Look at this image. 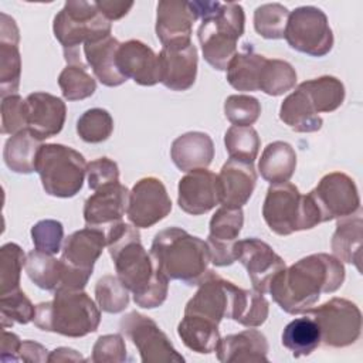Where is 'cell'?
Here are the masks:
<instances>
[{"mask_svg": "<svg viewBox=\"0 0 363 363\" xmlns=\"http://www.w3.org/2000/svg\"><path fill=\"white\" fill-rule=\"evenodd\" d=\"M284 38L292 50L311 57H323L333 47L328 17L315 6H301L289 11Z\"/></svg>", "mask_w": 363, "mask_h": 363, "instance_id": "11", "label": "cell"}, {"mask_svg": "<svg viewBox=\"0 0 363 363\" xmlns=\"http://www.w3.org/2000/svg\"><path fill=\"white\" fill-rule=\"evenodd\" d=\"M58 85L67 101H81L96 91V82L85 65H67L58 75Z\"/></svg>", "mask_w": 363, "mask_h": 363, "instance_id": "43", "label": "cell"}, {"mask_svg": "<svg viewBox=\"0 0 363 363\" xmlns=\"http://www.w3.org/2000/svg\"><path fill=\"white\" fill-rule=\"evenodd\" d=\"M172 211V200L163 182L149 176L138 180L129 191L126 216L136 228H149Z\"/></svg>", "mask_w": 363, "mask_h": 363, "instance_id": "15", "label": "cell"}, {"mask_svg": "<svg viewBox=\"0 0 363 363\" xmlns=\"http://www.w3.org/2000/svg\"><path fill=\"white\" fill-rule=\"evenodd\" d=\"M43 140L37 139L28 129L11 135L3 149V159L6 166L20 174H30L35 172L37 153Z\"/></svg>", "mask_w": 363, "mask_h": 363, "instance_id": "33", "label": "cell"}, {"mask_svg": "<svg viewBox=\"0 0 363 363\" xmlns=\"http://www.w3.org/2000/svg\"><path fill=\"white\" fill-rule=\"evenodd\" d=\"M296 84V71L295 68L284 60L267 58L261 74L258 91L269 96H279L292 89Z\"/></svg>", "mask_w": 363, "mask_h": 363, "instance_id": "39", "label": "cell"}, {"mask_svg": "<svg viewBox=\"0 0 363 363\" xmlns=\"http://www.w3.org/2000/svg\"><path fill=\"white\" fill-rule=\"evenodd\" d=\"M31 241L34 248L45 254H57L61 251L64 240V227L52 218L40 220L31 227Z\"/></svg>", "mask_w": 363, "mask_h": 363, "instance_id": "48", "label": "cell"}, {"mask_svg": "<svg viewBox=\"0 0 363 363\" xmlns=\"http://www.w3.org/2000/svg\"><path fill=\"white\" fill-rule=\"evenodd\" d=\"M242 51H237L227 67V82L237 91H258L259 74L267 60L265 55L254 51L251 44H244Z\"/></svg>", "mask_w": 363, "mask_h": 363, "instance_id": "31", "label": "cell"}, {"mask_svg": "<svg viewBox=\"0 0 363 363\" xmlns=\"http://www.w3.org/2000/svg\"><path fill=\"white\" fill-rule=\"evenodd\" d=\"M279 119L292 130L301 133L318 132L323 125V119L313 109L303 91L298 86L282 101Z\"/></svg>", "mask_w": 363, "mask_h": 363, "instance_id": "32", "label": "cell"}, {"mask_svg": "<svg viewBox=\"0 0 363 363\" xmlns=\"http://www.w3.org/2000/svg\"><path fill=\"white\" fill-rule=\"evenodd\" d=\"M262 217L268 228L278 235L311 230L322 223L309 194H301L298 187L289 182L268 187L262 204Z\"/></svg>", "mask_w": 363, "mask_h": 363, "instance_id": "7", "label": "cell"}, {"mask_svg": "<svg viewBox=\"0 0 363 363\" xmlns=\"http://www.w3.org/2000/svg\"><path fill=\"white\" fill-rule=\"evenodd\" d=\"M20 34L13 17L0 14V95L17 94L21 78V57L18 51Z\"/></svg>", "mask_w": 363, "mask_h": 363, "instance_id": "24", "label": "cell"}, {"mask_svg": "<svg viewBox=\"0 0 363 363\" xmlns=\"http://www.w3.org/2000/svg\"><path fill=\"white\" fill-rule=\"evenodd\" d=\"M94 363H122L126 360V345L119 333L102 335L92 347Z\"/></svg>", "mask_w": 363, "mask_h": 363, "instance_id": "50", "label": "cell"}, {"mask_svg": "<svg viewBox=\"0 0 363 363\" xmlns=\"http://www.w3.org/2000/svg\"><path fill=\"white\" fill-rule=\"evenodd\" d=\"M113 132V119L106 109L92 108L77 121V133L86 143H101Z\"/></svg>", "mask_w": 363, "mask_h": 363, "instance_id": "44", "label": "cell"}, {"mask_svg": "<svg viewBox=\"0 0 363 363\" xmlns=\"http://www.w3.org/2000/svg\"><path fill=\"white\" fill-rule=\"evenodd\" d=\"M128 200L129 190L119 182L95 190L84 204L85 224L101 228L122 221L128 208Z\"/></svg>", "mask_w": 363, "mask_h": 363, "instance_id": "22", "label": "cell"}, {"mask_svg": "<svg viewBox=\"0 0 363 363\" xmlns=\"http://www.w3.org/2000/svg\"><path fill=\"white\" fill-rule=\"evenodd\" d=\"M224 115L235 126H251L261 115V104L251 95L234 94L224 101Z\"/></svg>", "mask_w": 363, "mask_h": 363, "instance_id": "47", "label": "cell"}, {"mask_svg": "<svg viewBox=\"0 0 363 363\" xmlns=\"http://www.w3.org/2000/svg\"><path fill=\"white\" fill-rule=\"evenodd\" d=\"M34 325L68 337H82L95 332L101 311L84 289H60L54 298L35 306Z\"/></svg>", "mask_w": 363, "mask_h": 363, "instance_id": "5", "label": "cell"}, {"mask_svg": "<svg viewBox=\"0 0 363 363\" xmlns=\"http://www.w3.org/2000/svg\"><path fill=\"white\" fill-rule=\"evenodd\" d=\"M86 180L91 190H98L104 186L119 182L118 163L109 157H99L88 163Z\"/></svg>", "mask_w": 363, "mask_h": 363, "instance_id": "51", "label": "cell"}, {"mask_svg": "<svg viewBox=\"0 0 363 363\" xmlns=\"http://www.w3.org/2000/svg\"><path fill=\"white\" fill-rule=\"evenodd\" d=\"M289 11L279 3H265L254 11V28L267 40L284 38Z\"/></svg>", "mask_w": 363, "mask_h": 363, "instance_id": "41", "label": "cell"}, {"mask_svg": "<svg viewBox=\"0 0 363 363\" xmlns=\"http://www.w3.org/2000/svg\"><path fill=\"white\" fill-rule=\"evenodd\" d=\"M268 340L257 329L227 335L220 339L216 352L223 363H259L268 362Z\"/></svg>", "mask_w": 363, "mask_h": 363, "instance_id": "26", "label": "cell"}, {"mask_svg": "<svg viewBox=\"0 0 363 363\" xmlns=\"http://www.w3.org/2000/svg\"><path fill=\"white\" fill-rule=\"evenodd\" d=\"M281 342L294 357L309 356L320 345V330L312 316L291 320L282 330Z\"/></svg>", "mask_w": 363, "mask_h": 363, "instance_id": "36", "label": "cell"}, {"mask_svg": "<svg viewBox=\"0 0 363 363\" xmlns=\"http://www.w3.org/2000/svg\"><path fill=\"white\" fill-rule=\"evenodd\" d=\"M160 84L170 91H187L197 77L199 55L193 43L186 45L162 47L157 54Z\"/></svg>", "mask_w": 363, "mask_h": 363, "instance_id": "19", "label": "cell"}, {"mask_svg": "<svg viewBox=\"0 0 363 363\" xmlns=\"http://www.w3.org/2000/svg\"><path fill=\"white\" fill-rule=\"evenodd\" d=\"M27 129L40 140L58 135L65 123V102L48 92H33L26 98Z\"/></svg>", "mask_w": 363, "mask_h": 363, "instance_id": "20", "label": "cell"}, {"mask_svg": "<svg viewBox=\"0 0 363 363\" xmlns=\"http://www.w3.org/2000/svg\"><path fill=\"white\" fill-rule=\"evenodd\" d=\"M296 169L295 149L284 142L275 140L268 143L259 157L258 170L261 177L269 184L289 182Z\"/></svg>", "mask_w": 363, "mask_h": 363, "instance_id": "30", "label": "cell"}, {"mask_svg": "<svg viewBox=\"0 0 363 363\" xmlns=\"http://www.w3.org/2000/svg\"><path fill=\"white\" fill-rule=\"evenodd\" d=\"M194 21L189 1H159L155 30L162 47L190 44Z\"/></svg>", "mask_w": 363, "mask_h": 363, "instance_id": "23", "label": "cell"}, {"mask_svg": "<svg viewBox=\"0 0 363 363\" xmlns=\"http://www.w3.org/2000/svg\"><path fill=\"white\" fill-rule=\"evenodd\" d=\"M149 254L155 267L169 281H182L189 286L199 285L211 262L207 242L180 227L160 230Z\"/></svg>", "mask_w": 363, "mask_h": 363, "instance_id": "4", "label": "cell"}, {"mask_svg": "<svg viewBox=\"0 0 363 363\" xmlns=\"http://www.w3.org/2000/svg\"><path fill=\"white\" fill-rule=\"evenodd\" d=\"M48 350L34 340H23L20 347V360L23 362H37L43 363L48 360Z\"/></svg>", "mask_w": 363, "mask_h": 363, "instance_id": "54", "label": "cell"}, {"mask_svg": "<svg viewBox=\"0 0 363 363\" xmlns=\"http://www.w3.org/2000/svg\"><path fill=\"white\" fill-rule=\"evenodd\" d=\"M170 157L182 172L207 169L214 159L213 139L204 132H186L172 142Z\"/></svg>", "mask_w": 363, "mask_h": 363, "instance_id": "27", "label": "cell"}, {"mask_svg": "<svg viewBox=\"0 0 363 363\" xmlns=\"http://www.w3.org/2000/svg\"><path fill=\"white\" fill-rule=\"evenodd\" d=\"M95 4L101 11V14L109 21L121 20L133 7V1H116V0H99V1H95Z\"/></svg>", "mask_w": 363, "mask_h": 363, "instance_id": "52", "label": "cell"}, {"mask_svg": "<svg viewBox=\"0 0 363 363\" xmlns=\"http://www.w3.org/2000/svg\"><path fill=\"white\" fill-rule=\"evenodd\" d=\"M343 281L345 267L342 261L326 252H318L279 271L268 292L284 312L305 313L319 301L320 294L337 291Z\"/></svg>", "mask_w": 363, "mask_h": 363, "instance_id": "2", "label": "cell"}, {"mask_svg": "<svg viewBox=\"0 0 363 363\" xmlns=\"http://www.w3.org/2000/svg\"><path fill=\"white\" fill-rule=\"evenodd\" d=\"M308 194L315 203L322 223L347 217L360 210V196L356 183L343 172L325 174Z\"/></svg>", "mask_w": 363, "mask_h": 363, "instance_id": "13", "label": "cell"}, {"mask_svg": "<svg viewBox=\"0 0 363 363\" xmlns=\"http://www.w3.org/2000/svg\"><path fill=\"white\" fill-rule=\"evenodd\" d=\"M116 67L126 79H133L138 85L153 86L160 82L157 54L139 40H128L119 44Z\"/></svg>", "mask_w": 363, "mask_h": 363, "instance_id": "21", "label": "cell"}, {"mask_svg": "<svg viewBox=\"0 0 363 363\" xmlns=\"http://www.w3.org/2000/svg\"><path fill=\"white\" fill-rule=\"evenodd\" d=\"M244 225L242 208L220 207L211 217L207 237L210 259L216 267H227L234 264L235 245Z\"/></svg>", "mask_w": 363, "mask_h": 363, "instance_id": "17", "label": "cell"}, {"mask_svg": "<svg viewBox=\"0 0 363 363\" xmlns=\"http://www.w3.org/2000/svg\"><path fill=\"white\" fill-rule=\"evenodd\" d=\"M27 129V104L18 94L1 98V133L14 135Z\"/></svg>", "mask_w": 363, "mask_h": 363, "instance_id": "49", "label": "cell"}, {"mask_svg": "<svg viewBox=\"0 0 363 363\" xmlns=\"http://www.w3.org/2000/svg\"><path fill=\"white\" fill-rule=\"evenodd\" d=\"M21 247L16 242H6L0 250V295L20 289L21 269L26 265Z\"/></svg>", "mask_w": 363, "mask_h": 363, "instance_id": "42", "label": "cell"}, {"mask_svg": "<svg viewBox=\"0 0 363 363\" xmlns=\"http://www.w3.org/2000/svg\"><path fill=\"white\" fill-rule=\"evenodd\" d=\"M24 269L28 278L41 289L55 292L62 279V262L51 254L33 250L26 257Z\"/></svg>", "mask_w": 363, "mask_h": 363, "instance_id": "38", "label": "cell"}, {"mask_svg": "<svg viewBox=\"0 0 363 363\" xmlns=\"http://www.w3.org/2000/svg\"><path fill=\"white\" fill-rule=\"evenodd\" d=\"M86 160L75 149L61 143H45L40 147L35 172L47 194L68 199L74 197L84 186Z\"/></svg>", "mask_w": 363, "mask_h": 363, "instance_id": "8", "label": "cell"}, {"mask_svg": "<svg viewBox=\"0 0 363 363\" xmlns=\"http://www.w3.org/2000/svg\"><path fill=\"white\" fill-rule=\"evenodd\" d=\"M362 238H363V218L357 211L352 216L337 218L336 230L330 240L333 257L339 261L353 264L360 272L362 261Z\"/></svg>", "mask_w": 363, "mask_h": 363, "instance_id": "29", "label": "cell"}, {"mask_svg": "<svg viewBox=\"0 0 363 363\" xmlns=\"http://www.w3.org/2000/svg\"><path fill=\"white\" fill-rule=\"evenodd\" d=\"M95 299L101 311L119 313L129 305V289L115 275H104L95 285Z\"/></svg>", "mask_w": 363, "mask_h": 363, "instance_id": "45", "label": "cell"}, {"mask_svg": "<svg viewBox=\"0 0 363 363\" xmlns=\"http://www.w3.org/2000/svg\"><path fill=\"white\" fill-rule=\"evenodd\" d=\"M20 347H21V340L20 337L9 332L6 329L1 330V349H0V360L3 363L7 362H20Z\"/></svg>", "mask_w": 363, "mask_h": 363, "instance_id": "53", "label": "cell"}, {"mask_svg": "<svg viewBox=\"0 0 363 363\" xmlns=\"http://www.w3.org/2000/svg\"><path fill=\"white\" fill-rule=\"evenodd\" d=\"M224 145L230 159L252 163L259 152V136L252 126H230L224 135Z\"/></svg>", "mask_w": 363, "mask_h": 363, "instance_id": "40", "label": "cell"}, {"mask_svg": "<svg viewBox=\"0 0 363 363\" xmlns=\"http://www.w3.org/2000/svg\"><path fill=\"white\" fill-rule=\"evenodd\" d=\"M218 187L220 204L224 207L241 208L254 193L257 172L252 163L228 159L220 169Z\"/></svg>", "mask_w": 363, "mask_h": 363, "instance_id": "25", "label": "cell"}, {"mask_svg": "<svg viewBox=\"0 0 363 363\" xmlns=\"http://www.w3.org/2000/svg\"><path fill=\"white\" fill-rule=\"evenodd\" d=\"M196 20H201L197 37L207 64L225 71L237 54V43L244 34L245 14L241 4L228 1H189Z\"/></svg>", "mask_w": 363, "mask_h": 363, "instance_id": "3", "label": "cell"}, {"mask_svg": "<svg viewBox=\"0 0 363 363\" xmlns=\"http://www.w3.org/2000/svg\"><path fill=\"white\" fill-rule=\"evenodd\" d=\"M237 288L234 282L207 269L199 282L196 294L186 303L184 315L200 316L216 325L225 318L231 319Z\"/></svg>", "mask_w": 363, "mask_h": 363, "instance_id": "14", "label": "cell"}, {"mask_svg": "<svg viewBox=\"0 0 363 363\" xmlns=\"http://www.w3.org/2000/svg\"><path fill=\"white\" fill-rule=\"evenodd\" d=\"M269 313V303L264 294L255 289L237 288L231 319L247 328L261 326Z\"/></svg>", "mask_w": 363, "mask_h": 363, "instance_id": "37", "label": "cell"}, {"mask_svg": "<svg viewBox=\"0 0 363 363\" xmlns=\"http://www.w3.org/2000/svg\"><path fill=\"white\" fill-rule=\"evenodd\" d=\"M106 248L116 277L132 292L135 303L143 309L159 308L167 298L169 279L155 267L138 228L123 221L112 224L106 234Z\"/></svg>", "mask_w": 363, "mask_h": 363, "instance_id": "1", "label": "cell"}, {"mask_svg": "<svg viewBox=\"0 0 363 363\" xmlns=\"http://www.w3.org/2000/svg\"><path fill=\"white\" fill-rule=\"evenodd\" d=\"M235 259L242 264L254 289L261 294L268 292L274 277L286 267L269 244L255 237L237 241Z\"/></svg>", "mask_w": 363, "mask_h": 363, "instance_id": "16", "label": "cell"}, {"mask_svg": "<svg viewBox=\"0 0 363 363\" xmlns=\"http://www.w3.org/2000/svg\"><path fill=\"white\" fill-rule=\"evenodd\" d=\"M119 41L113 35H106L84 44L82 51L86 64L91 67L96 79L105 86H119L126 78L116 67V51Z\"/></svg>", "mask_w": 363, "mask_h": 363, "instance_id": "28", "label": "cell"}, {"mask_svg": "<svg viewBox=\"0 0 363 363\" xmlns=\"http://www.w3.org/2000/svg\"><path fill=\"white\" fill-rule=\"evenodd\" d=\"M298 88L303 91L318 113H330L336 111L343 104L346 94L343 82L332 75H322L319 78L303 81Z\"/></svg>", "mask_w": 363, "mask_h": 363, "instance_id": "35", "label": "cell"}, {"mask_svg": "<svg viewBox=\"0 0 363 363\" xmlns=\"http://www.w3.org/2000/svg\"><path fill=\"white\" fill-rule=\"evenodd\" d=\"M0 315L1 328L6 329L7 326H13V323L27 325L34 320L35 308L26 294L17 289L7 295H0Z\"/></svg>", "mask_w": 363, "mask_h": 363, "instance_id": "46", "label": "cell"}, {"mask_svg": "<svg viewBox=\"0 0 363 363\" xmlns=\"http://www.w3.org/2000/svg\"><path fill=\"white\" fill-rule=\"evenodd\" d=\"M47 362H85L84 356L71 347H57L48 354Z\"/></svg>", "mask_w": 363, "mask_h": 363, "instance_id": "55", "label": "cell"}, {"mask_svg": "<svg viewBox=\"0 0 363 363\" xmlns=\"http://www.w3.org/2000/svg\"><path fill=\"white\" fill-rule=\"evenodd\" d=\"M105 247L106 235L102 228L86 225L69 234L61 248L62 279L57 291L84 289Z\"/></svg>", "mask_w": 363, "mask_h": 363, "instance_id": "9", "label": "cell"}, {"mask_svg": "<svg viewBox=\"0 0 363 363\" xmlns=\"http://www.w3.org/2000/svg\"><path fill=\"white\" fill-rule=\"evenodd\" d=\"M177 335L190 350L208 354L216 352L221 339L218 325L194 315H184L177 325Z\"/></svg>", "mask_w": 363, "mask_h": 363, "instance_id": "34", "label": "cell"}, {"mask_svg": "<svg viewBox=\"0 0 363 363\" xmlns=\"http://www.w3.org/2000/svg\"><path fill=\"white\" fill-rule=\"evenodd\" d=\"M220 203L218 177L207 169L187 172L177 186V204L191 216H201Z\"/></svg>", "mask_w": 363, "mask_h": 363, "instance_id": "18", "label": "cell"}, {"mask_svg": "<svg viewBox=\"0 0 363 363\" xmlns=\"http://www.w3.org/2000/svg\"><path fill=\"white\" fill-rule=\"evenodd\" d=\"M111 21L98 10L95 1L69 0L55 14L52 31L62 45L68 65H85L81 47L85 43L111 35Z\"/></svg>", "mask_w": 363, "mask_h": 363, "instance_id": "6", "label": "cell"}, {"mask_svg": "<svg viewBox=\"0 0 363 363\" xmlns=\"http://www.w3.org/2000/svg\"><path fill=\"white\" fill-rule=\"evenodd\" d=\"M305 313L315 319L320 330V343L329 347H347L360 337L362 313L349 299L335 296Z\"/></svg>", "mask_w": 363, "mask_h": 363, "instance_id": "10", "label": "cell"}, {"mask_svg": "<svg viewBox=\"0 0 363 363\" xmlns=\"http://www.w3.org/2000/svg\"><path fill=\"white\" fill-rule=\"evenodd\" d=\"M121 332L136 346L143 363H183L184 357L174 349L159 325L136 311L119 322Z\"/></svg>", "mask_w": 363, "mask_h": 363, "instance_id": "12", "label": "cell"}]
</instances>
